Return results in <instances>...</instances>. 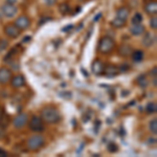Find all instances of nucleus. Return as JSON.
<instances>
[{"mask_svg": "<svg viewBox=\"0 0 157 157\" xmlns=\"http://www.w3.org/2000/svg\"><path fill=\"white\" fill-rule=\"evenodd\" d=\"M40 117L46 124H57L61 120V113L59 109L54 106H46L41 110Z\"/></svg>", "mask_w": 157, "mask_h": 157, "instance_id": "obj_1", "label": "nucleus"}, {"mask_svg": "<svg viewBox=\"0 0 157 157\" xmlns=\"http://www.w3.org/2000/svg\"><path fill=\"white\" fill-rule=\"evenodd\" d=\"M115 47V42L111 37H103L102 39L98 41V49L101 54L103 55H108L114 49Z\"/></svg>", "mask_w": 157, "mask_h": 157, "instance_id": "obj_2", "label": "nucleus"}, {"mask_svg": "<svg viewBox=\"0 0 157 157\" xmlns=\"http://www.w3.org/2000/svg\"><path fill=\"white\" fill-rule=\"evenodd\" d=\"M45 144V138L43 137L41 134H35V135L30 136L27 140V148L30 151H36L41 149Z\"/></svg>", "mask_w": 157, "mask_h": 157, "instance_id": "obj_3", "label": "nucleus"}, {"mask_svg": "<svg viewBox=\"0 0 157 157\" xmlns=\"http://www.w3.org/2000/svg\"><path fill=\"white\" fill-rule=\"evenodd\" d=\"M29 127L33 132L40 133V132H42V131H44V121H42L41 117L34 115L30 118V121L29 123Z\"/></svg>", "mask_w": 157, "mask_h": 157, "instance_id": "obj_4", "label": "nucleus"}, {"mask_svg": "<svg viewBox=\"0 0 157 157\" xmlns=\"http://www.w3.org/2000/svg\"><path fill=\"white\" fill-rule=\"evenodd\" d=\"M0 10H1L2 15H3L4 17H6V18H12V17H14L15 15L17 14V12H18L17 6L13 3H9V2L4 3Z\"/></svg>", "mask_w": 157, "mask_h": 157, "instance_id": "obj_5", "label": "nucleus"}, {"mask_svg": "<svg viewBox=\"0 0 157 157\" xmlns=\"http://www.w3.org/2000/svg\"><path fill=\"white\" fill-rule=\"evenodd\" d=\"M29 121V116L26 113H20L13 120V126L16 129H22L24 126H26Z\"/></svg>", "mask_w": 157, "mask_h": 157, "instance_id": "obj_6", "label": "nucleus"}, {"mask_svg": "<svg viewBox=\"0 0 157 157\" xmlns=\"http://www.w3.org/2000/svg\"><path fill=\"white\" fill-rule=\"evenodd\" d=\"M4 33H6V36L9 38H11V39H16V38L19 37L21 30H20L15 24H6V26H4Z\"/></svg>", "mask_w": 157, "mask_h": 157, "instance_id": "obj_7", "label": "nucleus"}, {"mask_svg": "<svg viewBox=\"0 0 157 157\" xmlns=\"http://www.w3.org/2000/svg\"><path fill=\"white\" fill-rule=\"evenodd\" d=\"M14 24L16 25L20 30H24V29H29V27L30 26V24H32V22H30V19L29 18V17L19 16L18 18L15 20Z\"/></svg>", "mask_w": 157, "mask_h": 157, "instance_id": "obj_8", "label": "nucleus"}, {"mask_svg": "<svg viewBox=\"0 0 157 157\" xmlns=\"http://www.w3.org/2000/svg\"><path fill=\"white\" fill-rule=\"evenodd\" d=\"M12 78V71L7 67L0 68V84L6 85L11 81Z\"/></svg>", "mask_w": 157, "mask_h": 157, "instance_id": "obj_9", "label": "nucleus"}, {"mask_svg": "<svg viewBox=\"0 0 157 157\" xmlns=\"http://www.w3.org/2000/svg\"><path fill=\"white\" fill-rule=\"evenodd\" d=\"M91 69H92V72L97 75H101L104 73V69H105V65L101 60H94L92 63V66H91Z\"/></svg>", "mask_w": 157, "mask_h": 157, "instance_id": "obj_10", "label": "nucleus"}, {"mask_svg": "<svg viewBox=\"0 0 157 157\" xmlns=\"http://www.w3.org/2000/svg\"><path fill=\"white\" fill-rule=\"evenodd\" d=\"M155 39H156V36L152 33H146L145 36L143 38V41H141V44L144 45L145 47H151L152 45L155 43Z\"/></svg>", "mask_w": 157, "mask_h": 157, "instance_id": "obj_11", "label": "nucleus"}, {"mask_svg": "<svg viewBox=\"0 0 157 157\" xmlns=\"http://www.w3.org/2000/svg\"><path fill=\"white\" fill-rule=\"evenodd\" d=\"M11 85L14 88H20L25 85V78L22 75H17L11 78Z\"/></svg>", "mask_w": 157, "mask_h": 157, "instance_id": "obj_12", "label": "nucleus"}, {"mask_svg": "<svg viewBox=\"0 0 157 157\" xmlns=\"http://www.w3.org/2000/svg\"><path fill=\"white\" fill-rule=\"evenodd\" d=\"M118 73H120V69L114 65H107V66H105V69H104V75L108 78H113L115 75H117Z\"/></svg>", "mask_w": 157, "mask_h": 157, "instance_id": "obj_13", "label": "nucleus"}, {"mask_svg": "<svg viewBox=\"0 0 157 157\" xmlns=\"http://www.w3.org/2000/svg\"><path fill=\"white\" fill-rule=\"evenodd\" d=\"M144 10H145V12L148 15H155L157 13V3H156V1H155V0H153V1L147 2V3L145 4V6H144Z\"/></svg>", "mask_w": 157, "mask_h": 157, "instance_id": "obj_14", "label": "nucleus"}, {"mask_svg": "<svg viewBox=\"0 0 157 157\" xmlns=\"http://www.w3.org/2000/svg\"><path fill=\"white\" fill-rule=\"evenodd\" d=\"M146 29L143 24H132V26L130 27V33L133 36H140V35L145 34Z\"/></svg>", "mask_w": 157, "mask_h": 157, "instance_id": "obj_15", "label": "nucleus"}, {"mask_svg": "<svg viewBox=\"0 0 157 157\" xmlns=\"http://www.w3.org/2000/svg\"><path fill=\"white\" fill-rule=\"evenodd\" d=\"M129 15H130V10L127 6H121L116 11V17L125 20V21L129 18Z\"/></svg>", "mask_w": 157, "mask_h": 157, "instance_id": "obj_16", "label": "nucleus"}, {"mask_svg": "<svg viewBox=\"0 0 157 157\" xmlns=\"http://www.w3.org/2000/svg\"><path fill=\"white\" fill-rule=\"evenodd\" d=\"M133 52V48L128 44H124L118 48V54H120L121 57H128V56H131Z\"/></svg>", "mask_w": 157, "mask_h": 157, "instance_id": "obj_17", "label": "nucleus"}, {"mask_svg": "<svg viewBox=\"0 0 157 157\" xmlns=\"http://www.w3.org/2000/svg\"><path fill=\"white\" fill-rule=\"evenodd\" d=\"M132 59L134 62H141V61L144 60V58H145V54H144L143 50H135L132 52Z\"/></svg>", "mask_w": 157, "mask_h": 157, "instance_id": "obj_18", "label": "nucleus"}, {"mask_svg": "<svg viewBox=\"0 0 157 157\" xmlns=\"http://www.w3.org/2000/svg\"><path fill=\"white\" fill-rule=\"evenodd\" d=\"M111 25H112L113 27H115V29H121V27H124L126 25V21L116 17L115 19H113L112 21H111Z\"/></svg>", "mask_w": 157, "mask_h": 157, "instance_id": "obj_19", "label": "nucleus"}, {"mask_svg": "<svg viewBox=\"0 0 157 157\" xmlns=\"http://www.w3.org/2000/svg\"><path fill=\"white\" fill-rule=\"evenodd\" d=\"M146 111L150 114H153V113H156L157 111V106H156V103L154 102H150L147 104L146 106Z\"/></svg>", "mask_w": 157, "mask_h": 157, "instance_id": "obj_20", "label": "nucleus"}, {"mask_svg": "<svg viewBox=\"0 0 157 157\" xmlns=\"http://www.w3.org/2000/svg\"><path fill=\"white\" fill-rule=\"evenodd\" d=\"M136 82H137V84L143 88H145L148 86V78H147V77L145 75H139V77L137 78V80H136Z\"/></svg>", "mask_w": 157, "mask_h": 157, "instance_id": "obj_21", "label": "nucleus"}, {"mask_svg": "<svg viewBox=\"0 0 157 157\" xmlns=\"http://www.w3.org/2000/svg\"><path fill=\"white\" fill-rule=\"evenodd\" d=\"M143 22V15L140 13H136L132 18V24H140Z\"/></svg>", "mask_w": 157, "mask_h": 157, "instance_id": "obj_22", "label": "nucleus"}, {"mask_svg": "<svg viewBox=\"0 0 157 157\" xmlns=\"http://www.w3.org/2000/svg\"><path fill=\"white\" fill-rule=\"evenodd\" d=\"M150 131L154 134V135H156V133H157V120L156 118H154L153 121H150Z\"/></svg>", "mask_w": 157, "mask_h": 157, "instance_id": "obj_23", "label": "nucleus"}, {"mask_svg": "<svg viewBox=\"0 0 157 157\" xmlns=\"http://www.w3.org/2000/svg\"><path fill=\"white\" fill-rule=\"evenodd\" d=\"M59 10H60V12L63 13V14H67L68 11H69V4H67V3L61 4L60 7H59Z\"/></svg>", "mask_w": 157, "mask_h": 157, "instance_id": "obj_24", "label": "nucleus"}, {"mask_svg": "<svg viewBox=\"0 0 157 157\" xmlns=\"http://www.w3.org/2000/svg\"><path fill=\"white\" fill-rule=\"evenodd\" d=\"M7 46H9V41H7V40H4V39L0 40V50H1V52L6 49Z\"/></svg>", "mask_w": 157, "mask_h": 157, "instance_id": "obj_25", "label": "nucleus"}, {"mask_svg": "<svg viewBox=\"0 0 157 157\" xmlns=\"http://www.w3.org/2000/svg\"><path fill=\"white\" fill-rule=\"evenodd\" d=\"M150 26H151L154 30H155V29H157V18H156L155 15H154L153 18H151V20H150Z\"/></svg>", "mask_w": 157, "mask_h": 157, "instance_id": "obj_26", "label": "nucleus"}, {"mask_svg": "<svg viewBox=\"0 0 157 157\" xmlns=\"http://www.w3.org/2000/svg\"><path fill=\"white\" fill-rule=\"evenodd\" d=\"M117 146L115 145V144H110V145L108 146V151L111 152V153H114V152L117 151Z\"/></svg>", "mask_w": 157, "mask_h": 157, "instance_id": "obj_27", "label": "nucleus"}, {"mask_svg": "<svg viewBox=\"0 0 157 157\" xmlns=\"http://www.w3.org/2000/svg\"><path fill=\"white\" fill-rule=\"evenodd\" d=\"M44 1H45V3H46L48 6H54V4H56L57 0H44Z\"/></svg>", "mask_w": 157, "mask_h": 157, "instance_id": "obj_28", "label": "nucleus"}, {"mask_svg": "<svg viewBox=\"0 0 157 157\" xmlns=\"http://www.w3.org/2000/svg\"><path fill=\"white\" fill-rule=\"evenodd\" d=\"M7 156V152L0 149V157H6Z\"/></svg>", "mask_w": 157, "mask_h": 157, "instance_id": "obj_29", "label": "nucleus"}, {"mask_svg": "<svg viewBox=\"0 0 157 157\" xmlns=\"http://www.w3.org/2000/svg\"><path fill=\"white\" fill-rule=\"evenodd\" d=\"M72 25H67L66 27H64V29H63V32H67V29H72Z\"/></svg>", "mask_w": 157, "mask_h": 157, "instance_id": "obj_30", "label": "nucleus"}, {"mask_svg": "<svg viewBox=\"0 0 157 157\" xmlns=\"http://www.w3.org/2000/svg\"><path fill=\"white\" fill-rule=\"evenodd\" d=\"M156 67H154L153 69H152V75H154V77H156Z\"/></svg>", "mask_w": 157, "mask_h": 157, "instance_id": "obj_31", "label": "nucleus"}, {"mask_svg": "<svg viewBox=\"0 0 157 157\" xmlns=\"http://www.w3.org/2000/svg\"><path fill=\"white\" fill-rule=\"evenodd\" d=\"M101 17H102V14H98V16H97V17H95V18H94V21H97V20H98V18H101Z\"/></svg>", "mask_w": 157, "mask_h": 157, "instance_id": "obj_32", "label": "nucleus"}, {"mask_svg": "<svg viewBox=\"0 0 157 157\" xmlns=\"http://www.w3.org/2000/svg\"><path fill=\"white\" fill-rule=\"evenodd\" d=\"M146 2H149V1H153V0H145Z\"/></svg>", "mask_w": 157, "mask_h": 157, "instance_id": "obj_33", "label": "nucleus"}, {"mask_svg": "<svg viewBox=\"0 0 157 157\" xmlns=\"http://www.w3.org/2000/svg\"><path fill=\"white\" fill-rule=\"evenodd\" d=\"M1 114H2V111H1V109H0V116H1Z\"/></svg>", "mask_w": 157, "mask_h": 157, "instance_id": "obj_34", "label": "nucleus"}]
</instances>
